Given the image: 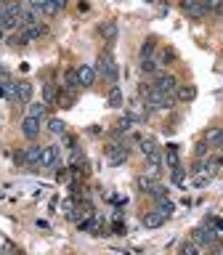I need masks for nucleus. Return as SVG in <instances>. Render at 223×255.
<instances>
[{"mask_svg":"<svg viewBox=\"0 0 223 255\" xmlns=\"http://www.w3.org/2000/svg\"><path fill=\"white\" fill-rule=\"evenodd\" d=\"M141 96H143V104L146 109H154V112H165V109H173L175 107V96H165L159 93L154 85H141Z\"/></svg>","mask_w":223,"mask_h":255,"instance_id":"nucleus-1","label":"nucleus"},{"mask_svg":"<svg viewBox=\"0 0 223 255\" xmlns=\"http://www.w3.org/2000/svg\"><path fill=\"white\" fill-rule=\"evenodd\" d=\"M96 75L104 77L109 85H117V80H119V67H117V61H114V56H112L109 48L99 53V61H96Z\"/></svg>","mask_w":223,"mask_h":255,"instance_id":"nucleus-2","label":"nucleus"},{"mask_svg":"<svg viewBox=\"0 0 223 255\" xmlns=\"http://www.w3.org/2000/svg\"><path fill=\"white\" fill-rule=\"evenodd\" d=\"M191 242H194V245H205L207 250H213V247H218L221 237H218V231L213 229V223L207 221L205 226H197V229H194V234H191Z\"/></svg>","mask_w":223,"mask_h":255,"instance_id":"nucleus-3","label":"nucleus"},{"mask_svg":"<svg viewBox=\"0 0 223 255\" xmlns=\"http://www.w3.org/2000/svg\"><path fill=\"white\" fill-rule=\"evenodd\" d=\"M104 154H107L109 165H125L127 157H130V149H127L125 141H119V143H109V146L104 149Z\"/></svg>","mask_w":223,"mask_h":255,"instance_id":"nucleus-4","label":"nucleus"},{"mask_svg":"<svg viewBox=\"0 0 223 255\" xmlns=\"http://www.w3.org/2000/svg\"><path fill=\"white\" fill-rule=\"evenodd\" d=\"M151 85H154L159 93H165V96H175V93H178V77L170 75V72H159Z\"/></svg>","mask_w":223,"mask_h":255,"instance_id":"nucleus-5","label":"nucleus"},{"mask_svg":"<svg viewBox=\"0 0 223 255\" xmlns=\"http://www.w3.org/2000/svg\"><path fill=\"white\" fill-rule=\"evenodd\" d=\"M40 157H43V146L32 141L21 154H16V162H21V165H40Z\"/></svg>","mask_w":223,"mask_h":255,"instance_id":"nucleus-6","label":"nucleus"},{"mask_svg":"<svg viewBox=\"0 0 223 255\" xmlns=\"http://www.w3.org/2000/svg\"><path fill=\"white\" fill-rule=\"evenodd\" d=\"M181 11L189 16V19H194V21H202L207 11H205V3H197V0H183L181 3Z\"/></svg>","mask_w":223,"mask_h":255,"instance_id":"nucleus-7","label":"nucleus"},{"mask_svg":"<svg viewBox=\"0 0 223 255\" xmlns=\"http://www.w3.org/2000/svg\"><path fill=\"white\" fill-rule=\"evenodd\" d=\"M40 128H43V120H32V117H24L21 120V135L27 141H35L40 135Z\"/></svg>","mask_w":223,"mask_h":255,"instance_id":"nucleus-8","label":"nucleus"},{"mask_svg":"<svg viewBox=\"0 0 223 255\" xmlns=\"http://www.w3.org/2000/svg\"><path fill=\"white\" fill-rule=\"evenodd\" d=\"M45 24H35V27H24L19 32V40H21V45H29V43H35L37 37H43L45 35Z\"/></svg>","mask_w":223,"mask_h":255,"instance_id":"nucleus-9","label":"nucleus"},{"mask_svg":"<svg viewBox=\"0 0 223 255\" xmlns=\"http://www.w3.org/2000/svg\"><path fill=\"white\" fill-rule=\"evenodd\" d=\"M96 67L93 64H80L77 67V80H80V88H91L96 83Z\"/></svg>","mask_w":223,"mask_h":255,"instance_id":"nucleus-10","label":"nucleus"},{"mask_svg":"<svg viewBox=\"0 0 223 255\" xmlns=\"http://www.w3.org/2000/svg\"><path fill=\"white\" fill-rule=\"evenodd\" d=\"M99 35L107 40L109 45H114L117 43V35H119V27H117V21L114 19H107V21H101V27H99Z\"/></svg>","mask_w":223,"mask_h":255,"instance_id":"nucleus-11","label":"nucleus"},{"mask_svg":"<svg viewBox=\"0 0 223 255\" xmlns=\"http://www.w3.org/2000/svg\"><path fill=\"white\" fill-rule=\"evenodd\" d=\"M59 159H61L59 146H43V157H40V165L43 167H59Z\"/></svg>","mask_w":223,"mask_h":255,"instance_id":"nucleus-12","label":"nucleus"},{"mask_svg":"<svg viewBox=\"0 0 223 255\" xmlns=\"http://www.w3.org/2000/svg\"><path fill=\"white\" fill-rule=\"evenodd\" d=\"M138 125H141L138 120H133V117L125 112V115L119 117V123L114 125V138H122V135H125L127 130H133V128H138Z\"/></svg>","mask_w":223,"mask_h":255,"instance_id":"nucleus-13","label":"nucleus"},{"mask_svg":"<svg viewBox=\"0 0 223 255\" xmlns=\"http://www.w3.org/2000/svg\"><path fill=\"white\" fill-rule=\"evenodd\" d=\"M162 167H165V157H162V151H157V154L146 157V175L157 178V175L162 173Z\"/></svg>","mask_w":223,"mask_h":255,"instance_id":"nucleus-14","label":"nucleus"},{"mask_svg":"<svg viewBox=\"0 0 223 255\" xmlns=\"http://www.w3.org/2000/svg\"><path fill=\"white\" fill-rule=\"evenodd\" d=\"M135 186H138V191H141V194H149V197H151V194H154V189L159 186V181L143 173V175H138V178H135Z\"/></svg>","mask_w":223,"mask_h":255,"instance_id":"nucleus-15","label":"nucleus"},{"mask_svg":"<svg viewBox=\"0 0 223 255\" xmlns=\"http://www.w3.org/2000/svg\"><path fill=\"white\" fill-rule=\"evenodd\" d=\"M165 221H167V218H165L162 213H157V210H149V213H143V218H141L143 229H159Z\"/></svg>","mask_w":223,"mask_h":255,"instance_id":"nucleus-16","label":"nucleus"},{"mask_svg":"<svg viewBox=\"0 0 223 255\" xmlns=\"http://www.w3.org/2000/svg\"><path fill=\"white\" fill-rule=\"evenodd\" d=\"M138 149H141L143 157H151V154H157V151H162V149H159V143H157V138H151V135L138 138Z\"/></svg>","mask_w":223,"mask_h":255,"instance_id":"nucleus-17","label":"nucleus"},{"mask_svg":"<svg viewBox=\"0 0 223 255\" xmlns=\"http://www.w3.org/2000/svg\"><path fill=\"white\" fill-rule=\"evenodd\" d=\"M16 104H32V83H16Z\"/></svg>","mask_w":223,"mask_h":255,"instance_id":"nucleus-18","label":"nucleus"},{"mask_svg":"<svg viewBox=\"0 0 223 255\" xmlns=\"http://www.w3.org/2000/svg\"><path fill=\"white\" fill-rule=\"evenodd\" d=\"M165 165L170 167V170H175V167H181V154H178V146L175 143H170V146H165Z\"/></svg>","mask_w":223,"mask_h":255,"instance_id":"nucleus-19","label":"nucleus"},{"mask_svg":"<svg viewBox=\"0 0 223 255\" xmlns=\"http://www.w3.org/2000/svg\"><path fill=\"white\" fill-rule=\"evenodd\" d=\"M59 88H56L53 83H45L43 85V104L45 107H53V104H59Z\"/></svg>","mask_w":223,"mask_h":255,"instance_id":"nucleus-20","label":"nucleus"},{"mask_svg":"<svg viewBox=\"0 0 223 255\" xmlns=\"http://www.w3.org/2000/svg\"><path fill=\"white\" fill-rule=\"evenodd\" d=\"M64 8V0H40V13L43 16H56Z\"/></svg>","mask_w":223,"mask_h":255,"instance_id":"nucleus-21","label":"nucleus"},{"mask_svg":"<svg viewBox=\"0 0 223 255\" xmlns=\"http://www.w3.org/2000/svg\"><path fill=\"white\" fill-rule=\"evenodd\" d=\"M207 146H223V128H210V130L205 133V138H202Z\"/></svg>","mask_w":223,"mask_h":255,"instance_id":"nucleus-22","label":"nucleus"},{"mask_svg":"<svg viewBox=\"0 0 223 255\" xmlns=\"http://www.w3.org/2000/svg\"><path fill=\"white\" fill-rule=\"evenodd\" d=\"M122 101H125L122 88H119V85H112V88H109V96H107V104H109L112 109H119V107H122Z\"/></svg>","mask_w":223,"mask_h":255,"instance_id":"nucleus-23","label":"nucleus"},{"mask_svg":"<svg viewBox=\"0 0 223 255\" xmlns=\"http://www.w3.org/2000/svg\"><path fill=\"white\" fill-rule=\"evenodd\" d=\"M80 80H77V69H67L64 72V91L67 93H77Z\"/></svg>","mask_w":223,"mask_h":255,"instance_id":"nucleus-24","label":"nucleus"},{"mask_svg":"<svg viewBox=\"0 0 223 255\" xmlns=\"http://www.w3.org/2000/svg\"><path fill=\"white\" fill-rule=\"evenodd\" d=\"M45 112H48V107H45L43 101H32V104H27V115H24V117L43 120V117H45Z\"/></svg>","mask_w":223,"mask_h":255,"instance_id":"nucleus-25","label":"nucleus"},{"mask_svg":"<svg viewBox=\"0 0 223 255\" xmlns=\"http://www.w3.org/2000/svg\"><path fill=\"white\" fill-rule=\"evenodd\" d=\"M178 101H194L197 99V85H178V93H175Z\"/></svg>","mask_w":223,"mask_h":255,"instance_id":"nucleus-26","label":"nucleus"},{"mask_svg":"<svg viewBox=\"0 0 223 255\" xmlns=\"http://www.w3.org/2000/svg\"><path fill=\"white\" fill-rule=\"evenodd\" d=\"M154 51H157V37L149 35L141 45V59H154Z\"/></svg>","mask_w":223,"mask_h":255,"instance_id":"nucleus-27","label":"nucleus"},{"mask_svg":"<svg viewBox=\"0 0 223 255\" xmlns=\"http://www.w3.org/2000/svg\"><path fill=\"white\" fill-rule=\"evenodd\" d=\"M141 72L143 75H159V59H141Z\"/></svg>","mask_w":223,"mask_h":255,"instance_id":"nucleus-28","label":"nucleus"},{"mask_svg":"<svg viewBox=\"0 0 223 255\" xmlns=\"http://www.w3.org/2000/svg\"><path fill=\"white\" fill-rule=\"evenodd\" d=\"M48 130H51L53 135H67V123L59 117H51L48 120Z\"/></svg>","mask_w":223,"mask_h":255,"instance_id":"nucleus-29","label":"nucleus"},{"mask_svg":"<svg viewBox=\"0 0 223 255\" xmlns=\"http://www.w3.org/2000/svg\"><path fill=\"white\" fill-rule=\"evenodd\" d=\"M154 210H157V213H162V215H165V218H170V215L175 213V205L170 202V199H159V202H157V207H154Z\"/></svg>","mask_w":223,"mask_h":255,"instance_id":"nucleus-30","label":"nucleus"},{"mask_svg":"<svg viewBox=\"0 0 223 255\" xmlns=\"http://www.w3.org/2000/svg\"><path fill=\"white\" fill-rule=\"evenodd\" d=\"M170 178L175 186H183V181H186V170L183 167H175V170H170Z\"/></svg>","mask_w":223,"mask_h":255,"instance_id":"nucleus-31","label":"nucleus"},{"mask_svg":"<svg viewBox=\"0 0 223 255\" xmlns=\"http://www.w3.org/2000/svg\"><path fill=\"white\" fill-rule=\"evenodd\" d=\"M197 253H199V247L191 242V239H189V242H183L181 250H178V255H197Z\"/></svg>","mask_w":223,"mask_h":255,"instance_id":"nucleus-32","label":"nucleus"},{"mask_svg":"<svg viewBox=\"0 0 223 255\" xmlns=\"http://www.w3.org/2000/svg\"><path fill=\"white\" fill-rule=\"evenodd\" d=\"M3 88H5V99L16 104V83H13V80H8V83H5Z\"/></svg>","mask_w":223,"mask_h":255,"instance_id":"nucleus-33","label":"nucleus"},{"mask_svg":"<svg viewBox=\"0 0 223 255\" xmlns=\"http://www.w3.org/2000/svg\"><path fill=\"white\" fill-rule=\"evenodd\" d=\"M207 151H210V146H207L205 141H199L197 146H194V157H197V159H205V157H207Z\"/></svg>","mask_w":223,"mask_h":255,"instance_id":"nucleus-34","label":"nucleus"},{"mask_svg":"<svg viewBox=\"0 0 223 255\" xmlns=\"http://www.w3.org/2000/svg\"><path fill=\"white\" fill-rule=\"evenodd\" d=\"M210 178H213V175H197L194 186H197V189H202V186H207V183H210Z\"/></svg>","mask_w":223,"mask_h":255,"instance_id":"nucleus-35","label":"nucleus"},{"mask_svg":"<svg viewBox=\"0 0 223 255\" xmlns=\"http://www.w3.org/2000/svg\"><path fill=\"white\" fill-rule=\"evenodd\" d=\"M69 170H67V167H59V173H56V181H69Z\"/></svg>","mask_w":223,"mask_h":255,"instance_id":"nucleus-36","label":"nucleus"},{"mask_svg":"<svg viewBox=\"0 0 223 255\" xmlns=\"http://www.w3.org/2000/svg\"><path fill=\"white\" fill-rule=\"evenodd\" d=\"M61 210H64V213H67V215H69L72 210H75V199H64V205H61Z\"/></svg>","mask_w":223,"mask_h":255,"instance_id":"nucleus-37","label":"nucleus"},{"mask_svg":"<svg viewBox=\"0 0 223 255\" xmlns=\"http://www.w3.org/2000/svg\"><path fill=\"white\" fill-rule=\"evenodd\" d=\"M114 231H117V234H122V231H125V226H122V221H114Z\"/></svg>","mask_w":223,"mask_h":255,"instance_id":"nucleus-38","label":"nucleus"},{"mask_svg":"<svg viewBox=\"0 0 223 255\" xmlns=\"http://www.w3.org/2000/svg\"><path fill=\"white\" fill-rule=\"evenodd\" d=\"M197 255H213V250H199Z\"/></svg>","mask_w":223,"mask_h":255,"instance_id":"nucleus-39","label":"nucleus"},{"mask_svg":"<svg viewBox=\"0 0 223 255\" xmlns=\"http://www.w3.org/2000/svg\"><path fill=\"white\" fill-rule=\"evenodd\" d=\"M3 96H5V88H3V85H0V99H3Z\"/></svg>","mask_w":223,"mask_h":255,"instance_id":"nucleus-40","label":"nucleus"},{"mask_svg":"<svg viewBox=\"0 0 223 255\" xmlns=\"http://www.w3.org/2000/svg\"><path fill=\"white\" fill-rule=\"evenodd\" d=\"M218 167H223V157H221V159H218Z\"/></svg>","mask_w":223,"mask_h":255,"instance_id":"nucleus-41","label":"nucleus"},{"mask_svg":"<svg viewBox=\"0 0 223 255\" xmlns=\"http://www.w3.org/2000/svg\"><path fill=\"white\" fill-rule=\"evenodd\" d=\"M3 35H5V29H3V27H0V37H3Z\"/></svg>","mask_w":223,"mask_h":255,"instance_id":"nucleus-42","label":"nucleus"},{"mask_svg":"<svg viewBox=\"0 0 223 255\" xmlns=\"http://www.w3.org/2000/svg\"><path fill=\"white\" fill-rule=\"evenodd\" d=\"M13 255H24V253H13Z\"/></svg>","mask_w":223,"mask_h":255,"instance_id":"nucleus-43","label":"nucleus"}]
</instances>
